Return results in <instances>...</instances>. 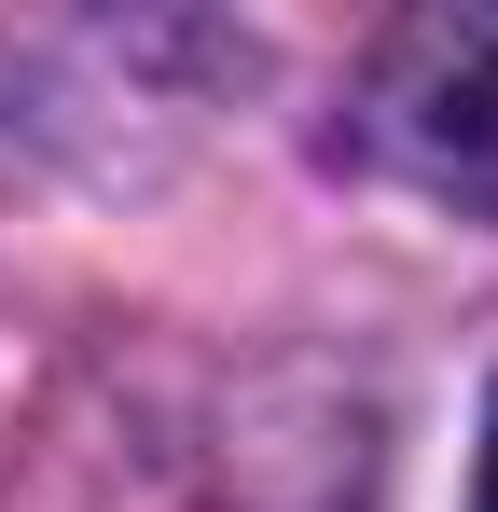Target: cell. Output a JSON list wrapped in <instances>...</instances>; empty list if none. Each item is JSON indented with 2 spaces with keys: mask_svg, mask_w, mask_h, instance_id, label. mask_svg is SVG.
Instances as JSON below:
<instances>
[{
  "mask_svg": "<svg viewBox=\"0 0 498 512\" xmlns=\"http://www.w3.org/2000/svg\"><path fill=\"white\" fill-rule=\"evenodd\" d=\"M485 512H498V416H485Z\"/></svg>",
  "mask_w": 498,
  "mask_h": 512,
  "instance_id": "obj_2",
  "label": "cell"
},
{
  "mask_svg": "<svg viewBox=\"0 0 498 512\" xmlns=\"http://www.w3.org/2000/svg\"><path fill=\"white\" fill-rule=\"evenodd\" d=\"M374 153L457 208H498V0H443L374 42Z\"/></svg>",
  "mask_w": 498,
  "mask_h": 512,
  "instance_id": "obj_1",
  "label": "cell"
}]
</instances>
